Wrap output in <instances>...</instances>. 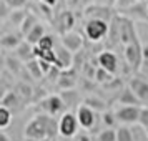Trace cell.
I'll return each instance as SVG.
<instances>
[{
	"label": "cell",
	"mask_w": 148,
	"mask_h": 141,
	"mask_svg": "<svg viewBox=\"0 0 148 141\" xmlns=\"http://www.w3.org/2000/svg\"><path fill=\"white\" fill-rule=\"evenodd\" d=\"M60 75H62V68H58L53 63V65H52V68L48 70V73H47L48 81H50V83H57V81H58V78H60Z\"/></svg>",
	"instance_id": "cell-34"
},
{
	"label": "cell",
	"mask_w": 148,
	"mask_h": 141,
	"mask_svg": "<svg viewBox=\"0 0 148 141\" xmlns=\"http://www.w3.org/2000/svg\"><path fill=\"white\" fill-rule=\"evenodd\" d=\"M10 7L14 8H25V5L28 3V0H5Z\"/></svg>",
	"instance_id": "cell-37"
},
{
	"label": "cell",
	"mask_w": 148,
	"mask_h": 141,
	"mask_svg": "<svg viewBox=\"0 0 148 141\" xmlns=\"http://www.w3.org/2000/svg\"><path fill=\"white\" fill-rule=\"evenodd\" d=\"M27 103L22 100V96L17 91H15L14 88L10 90V91H7V93L2 95V98H0V106H7L10 111H20V110H23V106H25Z\"/></svg>",
	"instance_id": "cell-13"
},
{
	"label": "cell",
	"mask_w": 148,
	"mask_h": 141,
	"mask_svg": "<svg viewBox=\"0 0 148 141\" xmlns=\"http://www.w3.org/2000/svg\"><path fill=\"white\" fill-rule=\"evenodd\" d=\"M55 27V32L58 35H63V33H68V32H72L73 30V25H75V15L72 10H62L58 14L53 17V20H52Z\"/></svg>",
	"instance_id": "cell-8"
},
{
	"label": "cell",
	"mask_w": 148,
	"mask_h": 141,
	"mask_svg": "<svg viewBox=\"0 0 148 141\" xmlns=\"http://www.w3.org/2000/svg\"><path fill=\"white\" fill-rule=\"evenodd\" d=\"M83 105H87L90 106L92 110H95L97 113H103V111H107L108 110V103L103 98L100 96H95V95H90V96H85L83 98Z\"/></svg>",
	"instance_id": "cell-23"
},
{
	"label": "cell",
	"mask_w": 148,
	"mask_h": 141,
	"mask_svg": "<svg viewBox=\"0 0 148 141\" xmlns=\"http://www.w3.org/2000/svg\"><path fill=\"white\" fill-rule=\"evenodd\" d=\"M138 125H140L143 129L148 128V105H147V106H141L140 118H138Z\"/></svg>",
	"instance_id": "cell-36"
},
{
	"label": "cell",
	"mask_w": 148,
	"mask_h": 141,
	"mask_svg": "<svg viewBox=\"0 0 148 141\" xmlns=\"http://www.w3.org/2000/svg\"><path fill=\"white\" fill-rule=\"evenodd\" d=\"M115 80V75L113 73H110L108 70H105V68H101L98 67L97 68V73H95V81L98 83V85H108L110 81H113Z\"/></svg>",
	"instance_id": "cell-27"
},
{
	"label": "cell",
	"mask_w": 148,
	"mask_h": 141,
	"mask_svg": "<svg viewBox=\"0 0 148 141\" xmlns=\"http://www.w3.org/2000/svg\"><path fill=\"white\" fill-rule=\"evenodd\" d=\"M37 23H38V18H37V15L32 14V12H28V15L25 17V20L22 22V25L18 27V32H20V33L25 37V35H27L28 32H30V30H32V28L37 25Z\"/></svg>",
	"instance_id": "cell-26"
},
{
	"label": "cell",
	"mask_w": 148,
	"mask_h": 141,
	"mask_svg": "<svg viewBox=\"0 0 148 141\" xmlns=\"http://www.w3.org/2000/svg\"><path fill=\"white\" fill-rule=\"evenodd\" d=\"M58 134V120L57 116L47 113H37L23 128V138L35 140H53Z\"/></svg>",
	"instance_id": "cell-1"
},
{
	"label": "cell",
	"mask_w": 148,
	"mask_h": 141,
	"mask_svg": "<svg viewBox=\"0 0 148 141\" xmlns=\"http://www.w3.org/2000/svg\"><path fill=\"white\" fill-rule=\"evenodd\" d=\"M141 105H116L115 114L120 125H136L140 118Z\"/></svg>",
	"instance_id": "cell-7"
},
{
	"label": "cell",
	"mask_w": 148,
	"mask_h": 141,
	"mask_svg": "<svg viewBox=\"0 0 148 141\" xmlns=\"http://www.w3.org/2000/svg\"><path fill=\"white\" fill-rule=\"evenodd\" d=\"M95 2H97V3H108V5L113 7V2H112V0H95Z\"/></svg>",
	"instance_id": "cell-41"
},
{
	"label": "cell",
	"mask_w": 148,
	"mask_h": 141,
	"mask_svg": "<svg viewBox=\"0 0 148 141\" xmlns=\"http://www.w3.org/2000/svg\"><path fill=\"white\" fill-rule=\"evenodd\" d=\"M118 14L125 15L132 20H140V22H148V3L147 2H135L130 7L125 8H116Z\"/></svg>",
	"instance_id": "cell-10"
},
{
	"label": "cell",
	"mask_w": 148,
	"mask_h": 141,
	"mask_svg": "<svg viewBox=\"0 0 148 141\" xmlns=\"http://www.w3.org/2000/svg\"><path fill=\"white\" fill-rule=\"evenodd\" d=\"M116 105H141V101L133 93V90L127 85L121 88V91L116 96Z\"/></svg>",
	"instance_id": "cell-21"
},
{
	"label": "cell",
	"mask_w": 148,
	"mask_h": 141,
	"mask_svg": "<svg viewBox=\"0 0 148 141\" xmlns=\"http://www.w3.org/2000/svg\"><path fill=\"white\" fill-rule=\"evenodd\" d=\"M115 10L112 5L108 3H92L85 7V17L87 18H101V20H107V22H112V18L115 17Z\"/></svg>",
	"instance_id": "cell-9"
},
{
	"label": "cell",
	"mask_w": 148,
	"mask_h": 141,
	"mask_svg": "<svg viewBox=\"0 0 148 141\" xmlns=\"http://www.w3.org/2000/svg\"><path fill=\"white\" fill-rule=\"evenodd\" d=\"M14 90H15L18 95H20L22 100L25 101V103H30V101L34 100L35 90H34V87H32L30 83H27L25 80H22V81H18V83H15Z\"/></svg>",
	"instance_id": "cell-22"
},
{
	"label": "cell",
	"mask_w": 148,
	"mask_h": 141,
	"mask_svg": "<svg viewBox=\"0 0 148 141\" xmlns=\"http://www.w3.org/2000/svg\"><path fill=\"white\" fill-rule=\"evenodd\" d=\"M14 52H15V57H18L23 63H27L28 60H34V58H37V57H35V45L28 43L27 40L22 42L20 45L14 50Z\"/></svg>",
	"instance_id": "cell-19"
},
{
	"label": "cell",
	"mask_w": 148,
	"mask_h": 141,
	"mask_svg": "<svg viewBox=\"0 0 148 141\" xmlns=\"http://www.w3.org/2000/svg\"><path fill=\"white\" fill-rule=\"evenodd\" d=\"M22 42H23V35H22L20 32H18V33L10 32V33H3L2 35V38H0V45H2L3 50H15Z\"/></svg>",
	"instance_id": "cell-20"
},
{
	"label": "cell",
	"mask_w": 148,
	"mask_h": 141,
	"mask_svg": "<svg viewBox=\"0 0 148 141\" xmlns=\"http://www.w3.org/2000/svg\"><path fill=\"white\" fill-rule=\"evenodd\" d=\"M143 58H145V61L148 63V45L147 47H143Z\"/></svg>",
	"instance_id": "cell-40"
},
{
	"label": "cell",
	"mask_w": 148,
	"mask_h": 141,
	"mask_svg": "<svg viewBox=\"0 0 148 141\" xmlns=\"http://www.w3.org/2000/svg\"><path fill=\"white\" fill-rule=\"evenodd\" d=\"M3 65H5V70L15 76H22V73H25V63L18 57H14V55L3 57Z\"/></svg>",
	"instance_id": "cell-18"
},
{
	"label": "cell",
	"mask_w": 148,
	"mask_h": 141,
	"mask_svg": "<svg viewBox=\"0 0 148 141\" xmlns=\"http://www.w3.org/2000/svg\"><path fill=\"white\" fill-rule=\"evenodd\" d=\"M27 15H28V10H25V8H15V10H12V14H10L8 18H10V22L14 23L15 27H20Z\"/></svg>",
	"instance_id": "cell-30"
},
{
	"label": "cell",
	"mask_w": 148,
	"mask_h": 141,
	"mask_svg": "<svg viewBox=\"0 0 148 141\" xmlns=\"http://www.w3.org/2000/svg\"><path fill=\"white\" fill-rule=\"evenodd\" d=\"M78 128H82V126L78 123L77 113L65 111L63 114H60V118H58V136L65 138V140L75 138L78 134Z\"/></svg>",
	"instance_id": "cell-5"
},
{
	"label": "cell",
	"mask_w": 148,
	"mask_h": 141,
	"mask_svg": "<svg viewBox=\"0 0 148 141\" xmlns=\"http://www.w3.org/2000/svg\"><path fill=\"white\" fill-rule=\"evenodd\" d=\"M110 30V22L101 20V18H88L83 25V33L88 42L98 43L108 35Z\"/></svg>",
	"instance_id": "cell-3"
},
{
	"label": "cell",
	"mask_w": 148,
	"mask_h": 141,
	"mask_svg": "<svg viewBox=\"0 0 148 141\" xmlns=\"http://www.w3.org/2000/svg\"><path fill=\"white\" fill-rule=\"evenodd\" d=\"M123 58H125V63L127 67L132 70V72H138L143 65V47H141L140 40L133 42V43H128L123 47Z\"/></svg>",
	"instance_id": "cell-4"
},
{
	"label": "cell",
	"mask_w": 148,
	"mask_h": 141,
	"mask_svg": "<svg viewBox=\"0 0 148 141\" xmlns=\"http://www.w3.org/2000/svg\"><path fill=\"white\" fill-rule=\"evenodd\" d=\"M101 123L105 125V128H115L118 125V120H116V114H115V110H107L101 113Z\"/></svg>",
	"instance_id": "cell-29"
},
{
	"label": "cell",
	"mask_w": 148,
	"mask_h": 141,
	"mask_svg": "<svg viewBox=\"0 0 148 141\" xmlns=\"http://www.w3.org/2000/svg\"><path fill=\"white\" fill-rule=\"evenodd\" d=\"M23 141H52V140H35V138H23Z\"/></svg>",
	"instance_id": "cell-43"
},
{
	"label": "cell",
	"mask_w": 148,
	"mask_h": 141,
	"mask_svg": "<svg viewBox=\"0 0 148 141\" xmlns=\"http://www.w3.org/2000/svg\"><path fill=\"white\" fill-rule=\"evenodd\" d=\"M45 35H47L45 33V25H43L42 22H38V23H37V25H35V27L25 35V40H27L28 43H32V45H37Z\"/></svg>",
	"instance_id": "cell-25"
},
{
	"label": "cell",
	"mask_w": 148,
	"mask_h": 141,
	"mask_svg": "<svg viewBox=\"0 0 148 141\" xmlns=\"http://www.w3.org/2000/svg\"><path fill=\"white\" fill-rule=\"evenodd\" d=\"M55 55H57V60L55 65L62 70H68V68H73V52H70L68 48H65L63 45H57L55 48Z\"/></svg>",
	"instance_id": "cell-17"
},
{
	"label": "cell",
	"mask_w": 148,
	"mask_h": 141,
	"mask_svg": "<svg viewBox=\"0 0 148 141\" xmlns=\"http://www.w3.org/2000/svg\"><path fill=\"white\" fill-rule=\"evenodd\" d=\"M14 121V111L7 106H0V129H7Z\"/></svg>",
	"instance_id": "cell-28"
},
{
	"label": "cell",
	"mask_w": 148,
	"mask_h": 141,
	"mask_svg": "<svg viewBox=\"0 0 148 141\" xmlns=\"http://www.w3.org/2000/svg\"><path fill=\"white\" fill-rule=\"evenodd\" d=\"M136 2H145V0H136Z\"/></svg>",
	"instance_id": "cell-45"
},
{
	"label": "cell",
	"mask_w": 148,
	"mask_h": 141,
	"mask_svg": "<svg viewBox=\"0 0 148 141\" xmlns=\"http://www.w3.org/2000/svg\"><path fill=\"white\" fill-rule=\"evenodd\" d=\"M25 70H27V73L32 76V80H35V81H40L42 78L45 76V73H43V70H42V67H40L38 58L28 60L27 63H25Z\"/></svg>",
	"instance_id": "cell-24"
},
{
	"label": "cell",
	"mask_w": 148,
	"mask_h": 141,
	"mask_svg": "<svg viewBox=\"0 0 148 141\" xmlns=\"http://www.w3.org/2000/svg\"><path fill=\"white\" fill-rule=\"evenodd\" d=\"M77 85H78V72L75 68L62 70L60 78L57 81V87L60 90H75Z\"/></svg>",
	"instance_id": "cell-16"
},
{
	"label": "cell",
	"mask_w": 148,
	"mask_h": 141,
	"mask_svg": "<svg viewBox=\"0 0 148 141\" xmlns=\"http://www.w3.org/2000/svg\"><path fill=\"white\" fill-rule=\"evenodd\" d=\"M37 47L40 48V50H55V40H53V35H45L43 38H42L38 43H37Z\"/></svg>",
	"instance_id": "cell-33"
},
{
	"label": "cell",
	"mask_w": 148,
	"mask_h": 141,
	"mask_svg": "<svg viewBox=\"0 0 148 141\" xmlns=\"http://www.w3.org/2000/svg\"><path fill=\"white\" fill-rule=\"evenodd\" d=\"M116 141H135L133 133L128 128V125H120L116 128Z\"/></svg>",
	"instance_id": "cell-31"
},
{
	"label": "cell",
	"mask_w": 148,
	"mask_h": 141,
	"mask_svg": "<svg viewBox=\"0 0 148 141\" xmlns=\"http://www.w3.org/2000/svg\"><path fill=\"white\" fill-rule=\"evenodd\" d=\"M40 2H45V3L52 5V7H55V5H57V0H40Z\"/></svg>",
	"instance_id": "cell-42"
},
{
	"label": "cell",
	"mask_w": 148,
	"mask_h": 141,
	"mask_svg": "<svg viewBox=\"0 0 148 141\" xmlns=\"http://www.w3.org/2000/svg\"><path fill=\"white\" fill-rule=\"evenodd\" d=\"M135 20L128 18L125 15L118 14V27H120V45L125 47L128 43L138 42V33H136V27H135Z\"/></svg>",
	"instance_id": "cell-6"
},
{
	"label": "cell",
	"mask_w": 148,
	"mask_h": 141,
	"mask_svg": "<svg viewBox=\"0 0 148 141\" xmlns=\"http://www.w3.org/2000/svg\"><path fill=\"white\" fill-rule=\"evenodd\" d=\"M98 141H116V128H105L98 133Z\"/></svg>",
	"instance_id": "cell-32"
},
{
	"label": "cell",
	"mask_w": 148,
	"mask_h": 141,
	"mask_svg": "<svg viewBox=\"0 0 148 141\" xmlns=\"http://www.w3.org/2000/svg\"><path fill=\"white\" fill-rule=\"evenodd\" d=\"M97 65L108 70L113 75L118 73V57L112 50H103V52H100L97 55Z\"/></svg>",
	"instance_id": "cell-12"
},
{
	"label": "cell",
	"mask_w": 148,
	"mask_h": 141,
	"mask_svg": "<svg viewBox=\"0 0 148 141\" xmlns=\"http://www.w3.org/2000/svg\"><path fill=\"white\" fill-rule=\"evenodd\" d=\"M128 87L133 90V93L138 96L141 105H148V81L140 76H132L128 80Z\"/></svg>",
	"instance_id": "cell-15"
},
{
	"label": "cell",
	"mask_w": 148,
	"mask_h": 141,
	"mask_svg": "<svg viewBox=\"0 0 148 141\" xmlns=\"http://www.w3.org/2000/svg\"><path fill=\"white\" fill-rule=\"evenodd\" d=\"M145 134H147V140H148V128H145Z\"/></svg>",
	"instance_id": "cell-44"
},
{
	"label": "cell",
	"mask_w": 148,
	"mask_h": 141,
	"mask_svg": "<svg viewBox=\"0 0 148 141\" xmlns=\"http://www.w3.org/2000/svg\"><path fill=\"white\" fill-rule=\"evenodd\" d=\"M12 10L14 8L10 7L5 0H0V18L2 20H7L8 17H10V14H12Z\"/></svg>",
	"instance_id": "cell-35"
},
{
	"label": "cell",
	"mask_w": 148,
	"mask_h": 141,
	"mask_svg": "<svg viewBox=\"0 0 148 141\" xmlns=\"http://www.w3.org/2000/svg\"><path fill=\"white\" fill-rule=\"evenodd\" d=\"M60 43L65 48H68L70 52L77 53V52H80L82 48H83V35L72 30V32H68V33L60 35Z\"/></svg>",
	"instance_id": "cell-14"
},
{
	"label": "cell",
	"mask_w": 148,
	"mask_h": 141,
	"mask_svg": "<svg viewBox=\"0 0 148 141\" xmlns=\"http://www.w3.org/2000/svg\"><path fill=\"white\" fill-rule=\"evenodd\" d=\"M34 110H37V113H47L50 116H58V114H63V111L67 110V105L62 98V95H47L35 103Z\"/></svg>",
	"instance_id": "cell-2"
},
{
	"label": "cell",
	"mask_w": 148,
	"mask_h": 141,
	"mask_svg": "<svg viewBox=\"0 0 148 141\" xmlns=\"http://www.w3.org/2000/svg\"><path fill=\"white\" fill-rule=\"evenodd\" d=\"M0 141H12V138L5 133V129H0Z\"/></svg>",
	"instance_id": "cell-38"
},
{
	"label": "cell",
	"mask_w": 148,
	"mask_h": 141,
	"mask_svg": "<svg viewBox=\"0 0 148 141\" xmlns=\"http://www.w3.org/2000/svg\"><path fill=\"white\" fill-rule=\"evenodd\" d=\"M77 141H92V138H90V136H88L87 133H82L80 136L77 138Z\"/></svg>",
	"instance_id": "cell-39"
},
{
	"label": "cell",
	"mask_w": 148,
	"mask_h": 141,
	"mask_svg": "<svg viewBox=\"0 0 148 141\" xmlns=\"http://www.w3.org/2000/svg\"><path fill=\"white\" fill-rule=\"evenodd\" d=\"M77 118H78V123H80V126L83 128V129H92V128L95 126V123H97V111L95 110H92L90 106H87V105H78V108H77Z\"/></svg>",
	"instance_id": "cell-11"
}]
</instances>
